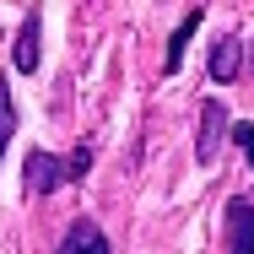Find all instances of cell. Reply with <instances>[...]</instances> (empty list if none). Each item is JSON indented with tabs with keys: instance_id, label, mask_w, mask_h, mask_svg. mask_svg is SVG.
<instances>
[{
	"instance_id": "cell-11",
	"label": "cell",
	"mask_w": 254,
	"mask_h": 254,
	"mask_svg": "<svg viewBox=\"0 0 254 254\" xmlns=\"http://www.w3.org/2000/svg\"><path fill=\"white\" fill-rule=\"evenodd\" d=\"M249 76H254V44H249Z\"/></svg>"
},
{
	"instance_id": "cell-2",
	"label": "cell",
	"mask_w": 254,
	"mask_h": 254,
	"mask_svg": "<svg viewBox=\"0 0 254 254\" xmlns=\"http://www.w3.org/2000/svg\"><path fill=\"white\" fill-rule=\"evenodd\" d=\"M222 254H254V200H227L222 211Z\"/></svg>"
},
{
	"instance_id": "cell-1",
	"label": "cell",
	"mask_w": 254,
	"mask_h": 254,
	"mask_svg": "<svg viewBox=\"0 0 254 254\" xmlns=\"http://www.w3.org/2000/svg\"><path fill=\"white\" fill-rule=\"evenodd\" d=\"M60 184H65V162L54 152H44V146L27 152V162H22V195H27V200H44V195H54Z\"/></svg>"
},
{
	"instance_id": "cell-6",
	"label": "cell",
	"mask_w": 254,
	"mask_h": 254,
	"mask_svg": "<svg viewBox=\"0 0 254 254\" xmlns=\"http://www.w3.org/2000/svg\"><path fill=\"white\" fill-rule=\"evenodd\" d=\"M38 49H44V16L38 11H27L22 16V27H16V49H11V60H16V70H38Z\"/></svg>"
},
{
	"instance_id": "cell-7",
	"label": "cell",
	"mask_w": 254,
	"mask_h": 254,
	"mask_svg": "<svg viewBox=\"0 0 254 254\" xmlns=\"http://www.w3.org/2000/svg\"><path fill=\"white\" fill-rule=\"evenodd\" d=\"M200 22H205V11H200V5H195V11H184V22L173 27V38H168V54H162V60H168V70H179V65H184V49H190V38H195V27H200Z\"/></svg>"
},
{
	"instance_id": "cell-8",
	"label": "cell",
	"mask_w": 254,
	"mask_h": 254,
	"mask_svg": "<svg viewBox=\"0 0 254 254\" xmlns=\"http://www.w3.org/2000/svg\"><path fill=\"white\" fill-rule=\"evenodd\" d=\"M11 135H16V98H11V81L0 76V152L11 146Z\"/></svg>"
},
{
	"instance_id": "cell-9",
	"label": "cell",
	"mask_w": 254,
	"mask_h": 254,
	"mask_svg": "<svg viewBox=\"0 0 254 254\" xmlns=\"http://www.w3.org/2000/svg\"><path fill=\"white\" fill-rule=\"evenodd\" d=\"M92 146H87V141H81V146H76V152L65 157V184H76V179H87V168H92Z\"/></svg>"
},
{
	"instance_id": "cell-4",
	"label": "cell",
	"mask_w": 254,
	"mask_h": 254,
	"mask_svg": "<svg viewBox=\"0 0 254 254\" xmlns=\"http://www.w3.org/2000/svg\"><path fill=\"white\" fill-rule=\"evenodd\" d=\"M205 70H211V81H216V87L238 81V76H244V44H238L233 33H222V38L211 44V54H205Z\"/></svg>"
},
{
	"instance_id": "cell-10",
	"label": "cell",
	"mask_w": 254,
	"mask_h": 254,
	"mask_svg": "<svg viewBox=\"0 0 254 254\" xmlns=\"http://www.w3.org/2000/svg\"><path fill=\"white\" fill-rule=\"evenodd\" d=\"M233 146H238L244 162L254 168V125H249V119H238V125H233Z\"/></svg>"
},
{
	"instance_id": "cell-3",
	"label": "cell",
	"mask_w": 254,
	"mask_h": 254,
	"mask_svg": "<svg viewBox=\"0 0 254 254\" xmlns=\"http://www.w3.org/2000/svg\"><path fill=\"white\" fill-rule=\"evenodd\" d=\"M222 135H233L227 103L205 98V103H200V130H195V157H200V162H211V157H216V146H222Z\"/></svg>"
},
{
	"instance_id": "cell-5",
	"label": "cell",
	"mask_w": 254,
	"mask_h": 254,
	"mask_svg": "<svg viewBox=\"0 0 254 254\" xmlns=\"http://www.w3.org/2000/svg\"><path fill=\"white\" fill-rule=\"evenodd\" d=\"M54 254H114V249H108V238H103V227L92 216H76V222L65 227V238H60Z\"/></svg>"
}]
</instances>
